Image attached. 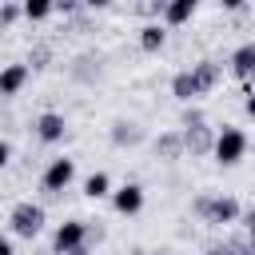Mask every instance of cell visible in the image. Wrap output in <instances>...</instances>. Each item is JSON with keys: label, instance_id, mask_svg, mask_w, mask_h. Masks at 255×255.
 I'll list each match as a JSON object with an SVG mask.
<instances>
[{"label": "cell", "instance_id": "obj_2", "mask_svg": "<svg viewBox=\"0 0 255 255\" xmlns=\"http://www.w3.org/2000/svg\"><path fill=\"white\" fill-rule=\"evenodd\" d=\"M211 155H215V163H219V167H235V163L247 155V131H243V128L223 124V128L215 131V147H211Z\"/></svg>", "mask_w": 255, "mask_h": 255}, {"label": "cell", "instance_id": "obj_7", "mask_svg": "<svg viewBox=\"0 0 255 255\" xmlns=\"http://www.w3.org/2000/svg\"><path fill=\"white\" fill-rule=\"evenodd\" d=\"M215 147V131L199 120V124H183V151H191V155H207Z\"/></svg>", "mask_w": 255, "mask_h": 255}, {"label": "cell", "instance_id": "obj_12", "mask_svg": "<svg viewBox=\"0 0 255 255\" xmlns=\"http://www.w3.org/2000/svg\"><path fill=\"white\" fill-rule=\"evenodd\" d=\"M231 72H235L239 80H251V76H255V40H247V44H239V48L231 52Z\"/></svg>", "mask_w": 255, "mask_h": 255}, {"label": "cell", "instance_id": "obj_13", "mask_svg": "<svg viewBox=\"0 0 255 255\" xmlns=\"http://www.w3.org/2000/svg\"><path fill=\"white\" fill-rule=\"evenodd\" d=\"M151 147H155L159 159H179L183 155V131H159Z\"/></svg>", "mask_w": 255, "mask_h": 255}, {"label": "cell", "instance_id": "obj_22", "mask_svg": "<svg viewBox=\"0 0 255 255\" xmlns=\"http://www.w3.org/2000/svg\"><path fill=\"white\" fill-rule=\"evenodd\" d=\"M8 159H12V143H8V139H0V171L8 167Z\"/></svg>", "mask_w": 255, "mask_h": 255}, {"label": "cell", "instance_id": "obj_27", "mask_svg": "<svg viewBox=\"0 0 255 255\" xmlns=\"http://www.w3.org/2000/svg\"><path fill=\"white\" fill-rule=\"evenodd\" d=\"M251 80H255V76H251Z\"/></svg>", "mask_w": 255, "mask_h": 255}, {"label": "cell", "instance_id": "obj_18", "mask_svg": "<svg viewBox=\"0 0 255 255\" xmlns=\"http://www.w3.org/2000/svg\"><path fill=\"white\" fill-rule=\"evenodd\" d=\"M56 12L52 0H24V20H48Z\"/></svg>", "mask_w": 255, "mask_h": 255}, {"label": "cell", "instance_id": "obj_9", "mask_svg": "<svg viewBox=\"0 0 255 255\" xmlns=\"http://www.w3.org/2000/svg\"><path fill=\"white\" fill-rule=\"evenodd\" d=\"M28 80H32V68L28 64H4L0 68V96H20Z\"/></svg>", "mask_w": 255, "mask_h": 255}, {"label": "cell", "instance_id": "obj_10", "mask_svg": "<svg viewBox=\"0 0 255 255\" xmlns=\"http://www.w3.org/2000/svg\"><path fill=\"white\" fill-rule=\"evenodd\" d=\"M195 8H199L195 0H167V4H163V12H159V24H163V28L187 24V20L195 16Z\"/></svg>", "mask_w": 255, "mask_h": 255}, {"label": "cell", "instance_id": "obj_11", "mask_svg": "<svg viewBox=\"0 0 255 255\" xmlns=\"http://www.w3.org/2000/svg\"><path fill=\"white\" fill-rule=\"evenodd\" d=\"M191 76H195V88H199V96H207V92L219 84L223 68H219L215 60H199V64H191Z\"/></svg>", "mask_w": 255, "mask_h": 255}, {"label": "cell", "instance_id": "obj_4", "mask_svg": "<svg viewBox=\"0 0 255 255\" xmlns=\"http://www.w3.org/2000/svg\"><path fill=\"white\" fill-rule=\"evenodd\" d=\"M84 243H88V223L84 219H64L52 231V251L56 255H80Z\"/></svg>", "mask_w": 255, "mask_h": 255}, {"label": "cell", "instance_id": "obj_1", "mask_svg": "<svg viewBox=\"0 0 255 255\" xmlns=\"http://www.w3.org/2000/svg\"><path fill=\"white\" fill-rule=\"evenodd\" d=\"M191 207H195V215H199L203 223H211V227H223V223H239V219H243V207H239L235 195H199Z\"/></svg>", "mask_w": 255, "mask_h": 255}, {"label": "cell", "instance_id": "obj_8", "mask_svg": "<svg viewBox=\"0 0 255 255\" xmlns=\"http://www.w3.org/2000/svg\"><path fill=\"white\" fill-rule=\"evenodd\" d=\"M112 207H116L120 215H139V211H143V187H139V183H120V187L112 191Z\"/></svg>", "mask_w": 255, "mask_h": 255}, {"label": "cell", "instance_id": "obj_24", "mask_svg": "<svg viewBox=\"0 0 255 255\" xmlns=\"http://www.w3.org/2000/svg\"><path fill=\"white\" fill-rule=\"evenodd\" d=\"M0 255H12V239L8 235H0Z\"/></svg>", "mask_w": 255, "mask_h": 255}, {"label": "cell", "instance_id": "obj_14", "mask_svg": "<svg viewBox=\"0 0 255 255\" xmlns=\"http://www.w3.org/2000/svg\"><path fill=\"white\" fill-rule=\"evenodd\" d=\"M171 96H175V100H183V104L199 100V88H195L191 68H183V72H175V76H171Z\"/></svg>", "mask_w": 255, "mask_h": 255}, {"label": "cell", "instance_id": "obj_15", "mask_svg": "<svg viewBox=\"0 0 255 255\" xmlns=\"http://www.w3.org/2000/svg\"><path fill=\"white\" fill-rule=\"evenodd\" d=\"M163 40H167V28H163L159 20H147V24L139 28V48H143V52H159Z\"/></svg>", "mask_w": 255, "mask_h": 255}, {"label": "cell", "instance_id": "obj_23", "mask_svg": "<svg viewBox=\"0 0 255 255\" xmlns=\"http://www.w3.org/2000/svg\"><path fill=\"white\" fill-rule=\"evenodd\" d=\"M207 255H235V247L231 243H215V247H207Z\"/></svg>", "mask_w": 255, "mask_h": 255}, {"label": "cell", "instance_id": "obj_26", "mask_svg": "<svg viewBox=\"0 0 255 255\" xmlns=\"http://www.w3.org/2000/svg\"><path fill=\"white\" fill-rule=\"evenodd\" d=\"M80 255H84V251H80Z\"/></svg>", "mask_w": 255, "mask_h": 255}, {"label": "cell", "instance_id": "obj_16", "mask_svg": "<svg viewBox=\"0 0 255 255\" xmlns=\"http://www.w3.org/2000/svg\"><path fill=\"white\" fill-rule=\"evenodd\" d=\"M116 187H112V175L108 171H92L88 179H84V195L88 199H104V195H112Z\"/></svg>", "mask_w": 255, "mask_h": 255}, {"label": "cell", "instance_id": "obj_20", "mask_svg": "<svg viewBox=\"0 0 255 255\" xmlns=\"http://www.w3.org/2000/svg\"><path fill=\"white\" fill-rule=\"evenodd\" d=\"M243 112L255 120V84H251V88H247V96H243Z\"/></svg>", "mask_w": 255, "mask_h": 255}, {"label": "cell", "instance_id": "obj_5", "mask_svg": "<svg viewBox=\"0 0 255 255\" xmlns=\"http://www.w3.org/2000/svg\"><path fill=\"white\" fill-rule=\"evenodd\" d=\"M72 179H76V159L56 155V159H48V167H44V175H40V187L56 195V191H64Z\"/></svg>", "mask_w": 255, "mask_h": 255}, {"label": "cell", "instance_id": "obj_21", "mask_svg": "<svg viewBox=\"0 0 255 255\" xmlns=\"http://www.w3.org/2000/svg\"><path fill=\"white\" fill-rule=\"evenodd\" d=\"M243 227H247V235L255 239V207H247V211H243Z\"/></svg>", "mask_w": 255, "mask_h": 255}, {"label": "cell", "instance_id": "obj_6", "mask_svg": "<svg viewBox=\"0 0 255 255\" xmlns=\"http://www.w3.org/2000/svg\"><path fill=\"white\" fill-rule=\"evenodd\" d=\"M32 128H36V139H40V143H60V139L68 135V120H64L60 112H40Z\"/></svg>", "mask_w": 255, "mask_h": 255}, {"label": "cell", "instance_id": "obj_25", "mask_svg": "<svg viewBox=\"0 0 255 255\" xmlns=\"http://www.w3.org/2000/svg\"><path fill=\"white\" fill-rule=\"evenodd\" d=\"M151 255H163V251H151Z\"/></svg>", "mask_w": 255, "mask_h": 255}, {"label": "cell", "instance_id": "obj_3", "mask_svg": "<svg viewBox=\"0 0 255 255\" xmlns=\"http://www.w3.org/2000/svg\"><path fill=\"white\" fill-rule=\"evenodd\" d=\"M44 223H48V215H44V207L32 203V199H20V203L8 211V227H12V235H20V239H36V235L44 231Z\"/></svg>", "mask_w": 255, "mask_h": 255}, {"label": "cell", "instance_id": "obj_19", "mask_svg": "<svg viewBox=\"0 0 255 255\" xmlns=\"http://www.w3.org/2000/svg\"><path fill=\"white\" fill-rule=\"evenodd\" d=\"M20 16H24V4H12V0H8V4H0V28L16 24Z\"/></svg>", "mask_w": 255, "mask_h": 255}, {"label": "cell", "instance_id": "obj_17", "mask_svg": "<svg viewBox=\"0 0 255 255\" xmlns=\"http://www.w3.org/2000/svg\"><path fill=\"white\" fill-rule=\"evenodd\" d=\"M143 139V131L135 128V124H128V120H116L112 124V143L116 147H124V143H139Z\"/></svg>", "mask_w": 255, "mask_h": 255}]
</instances>
